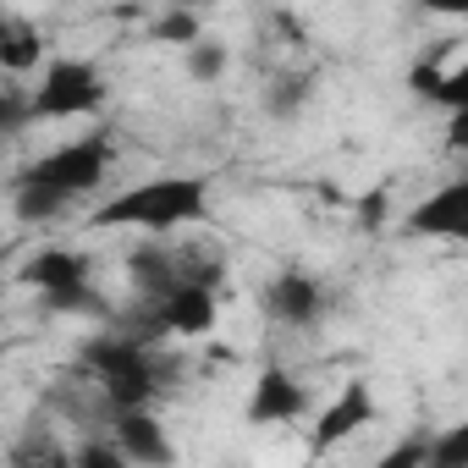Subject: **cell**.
Listing matches in <instances>:
<instances>
[{
  "instance_id": "1",
  "label": "cell",
  "mask_w": 468,
  "mask_h": 468,
  "mask_svg": "<svg viewBox=\"0 0 468 468\" xmlns=\"http://www.w3.org/2000/svg\"><path fill=\"white\" fill-rule=\"evenodd\" d=\"M209 204L204 176H154L138 182L127 193H116L111 204L94 209V226H138V231H176L187 220H198Z\"/></svg>"
},
{
  "instance_id": "2",
  "label": "cell",
  "mask_w": 468,
  "mask_h": 468,
  "mask_svg": "<svg viewBox=\"0 0 468 468\" xmlns=\"http://www.w3.org/2000/svg\"><path fill=\"white\" fill-rule=\"evenodd\" d=\"M89 369L105 380V397H111L116 413L149 408V397H154V358L133 336H100V342H89Z\"/></svg>"
},
{
  "instance_id": "3",
  "label": "cell",
  "mask_w": 468,
  "mask_h": 468,
  "mask_svg": "<svg viewBox=\"0 0 468 468\" xmlns=\"http://www.w3.org/2000/svg\"><path fill=\"white\" fill-rule=\"evenodd\" d=\"M105 105V78L89 67V61H56L50 72H45V83L34 89V100H28V111L39 116V122H72V116H94Z\"/></svg>"
},
{
  "instance_id": "4",
  "label": "cell",
  "mask_w": 468,
  "mask_h": 468,
  "mask_svg": "<svg viewBox=\"0 0 468 468\" xmlns=\"http://www.w3.org/2000/svg\"><path fill=\"white\" fill-rule=\"evenodd\" d=\"M105 171H111V144L94 133V138H78V144L45 154L39 165H28L23 182H39V187H56V193H67V198H78V193L100 187Z\"/></svg>"
},
{
  "instance_id": "5",
  "label": "cell",
  "mask_w": 468,
  "mask_h": 468,
  "mask_svg": "<svg viewBox=\"0 0 468 468\" xmlns=\"http://www.w3.org/2000/svg\"><path fill=\"white\" fill-rule=\"evenodd\" d=\"M127 463H138V468H171L176 463V452H171V441H165V424L149 413V408H133V413H116V441H111Z\"/></svg>"
},
{
  "instance_id": "6",
  "label": "cell",
  "mask_w": 468,
  "mask_h": 468,
  "mask_svg": "<svg viewBox=\"0 0 468 468\" xmlns=\"http://www.w3.org/2000/svg\"><path fill=\"white\" fill-rule=\"evenodd\" d=\"M408 231H419V238H468V182H446L435 198H424L408 215Z\"/></svg>"
},
{
  "instance_id": "7",
  "label": "cell",
  "mask_w": 468,
  "mask_h": 468,
  "mask_svg": "<svg viewBox=\"0 0 468 468\" xmlns=\"http://www.w3.org/2000/svg\"><path fill=\"white\" fill-rule=\"evenodd\" d=\"M309 408V397H303V386L287 375V369H265L260 380H254V397H249V424H287V419H298Z\"/></svg>"
},
{
  "instance_id": "8",
  "label": "cell",
  "mask_w": 468,
  "mask_h": 468,
  "mask_svg": "<svg viewBox=\"0 0 468 468\" xmlns=\"http://www.w3.org/2000/svg\"><path fill=\"white\" fill-rule=\"evenodd\" d=\"M160 325L176 331V336H204V331L215 325V287L176 282V287L160 298Z\"/></svg>"
},
{
  "instance_id": "9",
  "label": "cell",
  "mask_w": 468,
  "mask_h": 468,
  "mask_svg": "<svg viewBox=\"0 0 468 468\" xmlns=\"http://www.w3.org/2000/svg\"><path fill=\"white\" fill-rule=\"evenodd\" d=\"M375 419V402H369V386L364 380H353V386H342V397L320 413V424H314V452H331L336 441H347V435H358L364 424Z\"/></svg>"
},
{
  "instance_id": "10",
  "label": "cell",
  "mask_w": 468,
  "mask_h": 468,
  "mask_svg": "<svg viewBox=\"0 0 468 468\" xmlns=\"http://www.w3.org/2000/svg\"><path fill=\"white\" fill-rule=\"evenodd\" d=\"M265 309H271L282 325H314L320 309H325V298H320V287H314L303 271H282V276L271 282V292H265Z\"/></svg>"
},
{
  "instance_id": "11",
  "label": "cell",
  "mask_w": 468,
  "mask_h": 468,
  "mask_svg": "<svg viewBox=\"0 0 468 468\" xmlns=\"http://www.w3.org/2000/svg\"><path fill=\"white\" fill-rule=\"evenodd\" d=\"M23 287H34V292H72V287H89V260L83 254H72V249H45V254H34L28 265H23Z\"/></svg>"
},
{
  "instance_id": "12",
  "label": "cell",
  "mask_w": 468,
  "mask_h": 468,
  "mask_svg": "<svg viewBox=\"0 0 468 468\" xmlns=\"http://www.w3.org/2000/svg\"><path fill=\"white\" fill-rule=\"evenodd\" d=\"M408 83H413L419 100H441V105H452V111H468V67H463V61H457L452 72H441L435 61H419Z\"/></svg>"
},
{
  "instance_id": "13",
  "label": "cell",
  "mask_w": 468,
  "mask_h": 468,
  "mask_svg": "<svg viewBox=\"0 0 468 468\" xmlns=\"http://www.w3.org/2000/svg\"><path fill=\"white\" fill-rule=\"evenodd\" d=\"M45 56V39L28 17H6V28H0V72H28L39 67Z\"/></svg>"
},
{
  "instance_id": "14",
  "label": "cell",
  "mask_w": 468,
  "mask_h": 468,
  "mask_svg": "<svg viewBox=\"0 0 468 468\" xmlns=\"http://www.w3.org/2000/svg\"><path fill=\"white\" fill-rule=\"evenodd\" d=\"M133 282H138L144 292H160V298H165V292L176 287V265H171L160 249H138V254H133Z\"/></svg>"
},
{
  "instance_id": "15",
  "label": "cell",
  "mask_w": 468,
  "mask_h": 468,
  "mask_svg": "<svg viewBox=\"0 0 468 468\" xmlns=\"http://www.w3.org/2000/svg\"><path fill=\"white\" fill-rule=\"evenodd\" d=\"M424 468H468V424H452L446 435L430 441Z\"/></svg>"
},
{
  "instance_id": "16",
  "label": "cell",
  "mask_w": 468,
  "mask_h": 468,
  "mask_svg": "<svg viewBox=\"0 0 468 468\" xmlns=\"http://www.w3.org/2000/svg\"><path fill=\"white\" fill-rule=\"evenodd\" d=\"M67 204H72V198L56 193V187H39V182H23V187H17V215H23V220H45V215L67 209Z\"/></svg>"
},
{
  "instance_id": "17",
  "label": "cell",
  "mask_w": 468,
  "mask_h": 468,
  "mask_svg": "<svg viewBox=\"0 0 468 468\" xmlns=\"http://www.w3.org/2000/svg\"><path fill=\"white\" fill-rule=\"evenodd\" d=\"M154 39L160 45H198L204 28H198L193 12H165V17H154Z\"/></svg>"
},
{
  "instance_id": "18",
  "label": "cell",
  "mask_w": 468,
  "mask_h": 468,
  "mask_svg": "<svg viewBox=\"0 0 468 468\" xmlns=\"http://www.w3.org/2000/svg\"><path fill=\"white\" fill-rule=\"evenodd\" d=\"M226 72V50L215 45V39H198V45H187V78H198V83H215Z\"/></svg>"
},
{
  "instance_id": "19",
  "label": "cell",
  "mask_w": 468,
  "mask_h": 468,
  "mask_svg": "<svg viewBox=\"0 0 468 468\" xmlns=\"http://www.w3.org/2000/svg\"><path fill=\"white\" fill-rule=\"evenodd\" d=\"M23 122H34L28 94H23V89H0V138H12Z\"/></svg>"
},
{
  "instance_id": "20",
  "label": "cell",
  "mask_w": 468,
  "mask_h": 468,
  "mask_svg": "<svg viewBox=\"0 0 468 468\" xmlns=\"http://www.w3.org/2000/svg\"><path fill=\"white\" fill-rule=\"evenodd\" d=\"M424 452H430V435H408V441H397L375 468H424Z\"/></svg>"
},
{
  "instance_id": "21",
  "label": "cell",
  "mask_w": 468,
  "mask_h": 468,
  "mask_svg": "<svg viewBox=\"0 0 468 468\" xmlns=\"http://www.w3.org/2000/svg\"><path fill=\"white\" fill-rule=\"evenodd\" d=\"M72 468H133L111 441H83L78 446V457H72Z\"/></svg>"
},
{
  "instance_id": "22",
  "label": "cell",
  "mask_w": 468,
  "mask_h": 468,
  "mask_svg": "<svg viewBox=\"0 0 468 468\" xmlns=\"http://www.w3.org/2000/svg\"><path fill=\"white\" fill-rule=\"evenodd\" d=\"M271 105H276V116H287V111H298V105H303V83H282V94H276Z\"/></svg>"
},
{
  "instance_id": "23",
  "label": "cell",
  "mask_w": 468,
  "mask_h": 468,
  "mask_svg": "<svg viewBox=\"0 0 468 468\" xmlns=\"http://www.w3.org/2000/svg\"><path fill=\"white\" fill-rule=\"evenodd\" d=\"M358 215H364V226H380V215H386V193H369V198L358 204Z\"/></svg>"
},
{
  "instance_id": "24",
  "label": "cell",
  "mask_w": 468,
  "mask_h": 468,
  "mask_svg": "<svg viewBox=\"0 0 468 468\" xmlns=\"http://www.w3.org/2000/svg\"><path fill=\"white\" fill-rule=\"evenodd\" d=\"M452 149H463L468 144V111H452V138H446Z\"/></svg>"
},
{
  "instance_id": "25",
  "label": "cell",
  "mask_w": 468,
  "mask_h": 468,
  "mask_svg": "<svg viewBox=\"0 0 468 468\" xmlns=\"http://www.w3.org/2000/svg\"><path fill=\"white\" fill-rule=\"evenodd\" d=\"M0 28H6V12H0Z\"/></svg>"
}]
</instances>
